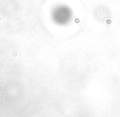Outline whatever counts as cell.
<instances>
[{"instance_id": "cell-1", "label": "cell", "mask_w": 120, "mask_h": 117, "mask_svg": "<svg viewBox=\"0 0 120 117\" xmlns=\"http://www.w3.org/2000/svg\"><path fill=\"white\" fill-rule=\"evenodd\" d=\"M52 20L56 25L65 26L72 21L74 12L72 8L66 4H59L52 9L51 13Z\"/></svg>"}]
</instances>
